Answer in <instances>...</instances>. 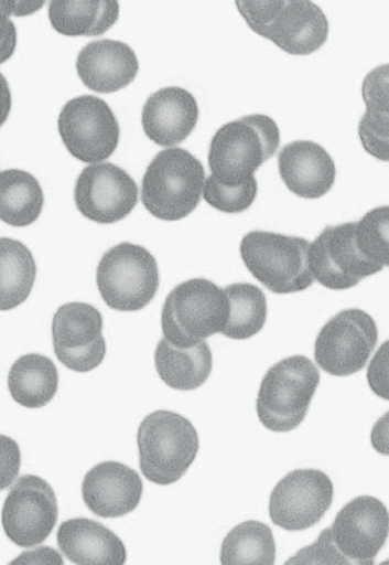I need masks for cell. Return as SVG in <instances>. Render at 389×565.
Instances as JSON below:
<instances>
[{
    "instance_id": "obj_3",
    "label": "cell",
    "mask_w": 389,
    "mask_h": 565,
    "mask_svg": "<svg viewBox=\"0 0 389 565\" xmlns=\"http://www.w3.org/2000/svg\"><path fill=\"white\" fill-rule=\"evenodd\" d=\"M206 171L187 150L172 147L156 154L142 181V203L152 216L181 221L199 205Z\"/></svg>"
},
{
    "instance_id": "obj_29",
    "label": "cell",
    "mask_w": 389,
    "mask_h": 565,
    "mask_svg": "<svg viewBox=\"0 0 389 565\" xmlns=\"http://www.w3.org/2000/svg\"><path fill=\"white\" fill-rule=\"evenodd\" d=\"M389 209L377 207L356 222V245L368 262L387 267L389 265Z\"/></svg>"
},
{
    "instance_id": "obj_23",
    "label": "cell",
    "mask_w": 389,
    "mask_h": 565,
    "mask_svg": "<svg viewBox=\"0 0 389 565\" xmlns=\"http://www.w3.org/2000/svg\"><path fill=\"white\" fill-rule=\"evenodd\" d=\"M58 386V369L44 355L26 354L18 359L9 370V393L17 404L28 409H40L50 404Z\"/></svg>"
},
{
    "instance_id": "obj_37",
    "label": "cell",
    "mask_w": 389,
    "mask_h": 565,
    "mask_svg": "<svg viewBox=\"0 0 389 565\" xmlns=\"http://www.w3.org/2000/svg\"><path fill=\"white\" fill-rule=\"evenodd\" d=\"M13 563H52L63 565V558L61 557L57 551H54L52 548H42L33 552L23 553V555H21L20 558H17Z\"/></svg>"
},
{
    "instance_id": "obj_39",
    "label": "cell",
    "mask_w": 389,
    "mask_h": 565,
    "mask_svg": "<svg viewBox=\"0 0 389 565\" xmlns=\"http://www.w3.org/2000/svg\"><path fill=\"white\" fill-rule=\"evenodd\" d=\"M45 2H14L13 0V17H26L34 14L43 8Z\"/></svg>"
},
{
    "instance_id": "obj_7",
    "label": "cell",
    "mask_w": 389,
    "mask_h": 565,
    "mask_svg": "<svg viewBox=\"0 0 389 565\" xmlns=\"http://www.w3.org/2000/svg\"><path fill=\"white\" fill-rule=\"evenodd\" d=\"M97 286L108 308L120 312L141 311L160 289L159 264L147 248L119 244L101 257Z\"/></svg>"
},
{
    "instance_id": "obj_11",
    "label": "cell",
    "mask_w": 389,
    "mask_h": 565,
    "mask_svg": "<svg viewBox=\"0 0 389 565\" xmlns=\"http://www.w3.org/2000/svg\"><path fill=\"white\" fill-rule=\"evenodd\" d=\"M356 222L327 226L310 244L309 264L313 279L333 291L357 286L367 277L381 273L383 267L368 262L356 241Z\"/></svg>"
},
{
    "instance_id": "obj_19",
    "label": "cell",
    "mask_w": 389,
    "mask_h": 565,
    "mask_svg": "<svg viewBox=\"0 0 389 565\" xmlns=\"http://www.w3.org/2000/svg\"><path fill=\"white\" fill-rule=\"evenodd\" d=\"M77 73L87 88L97 94H116L131 85L139 72L136 52L112 40L90 42L77 58Z\"/></svg>"
},
{
    "instance_id": "obj_13",
    "label": "cell",
    "mask_w": 389,
    "mask_h": 565,
    "mask_svg": "<svg viewBox=\"0 0 389 565\" xmlns=\"http://www.w3.org/2000/svg\"><path fill=\"white\" fill-rule=\"evenodd\" d=\"M52 335L55 356L72 372L89 373L104 363L107 354L104 318L91 305H63L54 315Z\"/></svg>"
},
{
    "instance_id": "obj_6",
    "label": "cell",
    "mask_w": 389,
    "mask_h": 565,
    "mask_svg": "<svg viewBox=\"0 0 389 565\" xmlns=\"http://www.w3.org/2000/svg\"><path fill=\"white\" fill-rule=\"evenodd\" d=\"M310 244L302 237L252 231L242 238L239 249L256 280L273 294L289 295L307 290L314 282Z\"/></svg>"
},
{
    "instance_id": "obj_9",
    "label": "cell",
    "mask_w": 389,
    "mask_h": 565,
    "mask_svg": "<svg viewBox=\"0 0 389 565\" xmlns=\"http://www.w3.org/2000/svg\"><path fill=\"white\" fill-rule=\"evenodd\" d=\"M58 131L74 159L83 163H100L116 152L120 128L106 100L95 96L73 98L63 107Z\"/></svg>"
},
{
    "instance_id": "obj_33",
    "label": "cell",
    "mask_w": 389,
    "mask_h": 565,
    "mask_svg": "<svg viewBox=\"0 0 389 565\" xmlns=\"http://www.w3.org/2000/svg\"><path fill=\"white\" fill-rule=\"evenodd\" d=\"M284 0L278 2H236L240 15H242L251 30L258 35L263 34L274 15L280 12Z\"/></svg>"
},
{
    "instance_id": "obj_18",
    "label": "cell",
    "mask_w": 389,
    "mask_h": 565,
    "mask_svg": "<svg viewBox=\"0 0 389 565\" xmlns=\"http://www.w3.org/2000/svg\"><path fill=\"white\" fill-rule=\"evenodd\" d=\"M278 171L295 196L317 200L332 190L336 182V164L318 143L295 141L278 153Z\"/></svg>"
},
{
    "instance_id": "obj_14",
    "label": "cell",
    "mask_w": 389,
    "mask_h": 565,
    "mask_svg": "<svg viewBox=\"0 0 389 565\" xmlns=\"http://www.w3.org/2000/svg\"><path fill=\"white\" fill-rule=\"evenodd\" d=\"M74 201L86 218L112 225L131 215L138 203V186L120 167L100 162L82 171L74 189Z\"/></svg>"
},
{
    "instance_id": "obj_28",
    "label": "cell",
    "mask_w": 389,
    "mask_h": 565,
    "mask_svg": "<svg viewBox=\"0 0 389 565\" xmlns=\"http://www.w3.org/2000/svg\"><path fill=\"white\" fill-rule=\"evenodd\" d=\"M275 554L271 527L261 522L248 521L234 527L221 543L220 563L273 565Z\"/></svg>"
},
{
    "instance_id": "obj_4",
    "label": "cell",
    "mask_w": 389,
    "mask_h": 565,
    "mask_svg": "<svg viewBox=\"0 0 389 565\" xmlns=\"http://www.w3.org/2000/svg\"><path fill=\"white\" fill-rule=\"evenodd\" d=\"M229 302L224 289L206 279H192L171 291L162 309L163 339L190 349L224 332Z\"/></svg>"
},
{
    "instance_id": "obj_20",
    "label": "cell",
    "mask_w": 389,
    "mask_h": 565,
    "mask_svg": "<svg viewBox=\"0 0 389 565\" xmlns=\"http://www.w3.org/2000/svg\"><path fill=\"white\" fill-rule=\"evenodd\" d=\"M329 23L322 9L309 0L285 2L262 36L285 53L310 55L327 42Z\"/></svg>"
},
{
    "instance_id": "obj_5",
    "label": "cell",
    "mask_w": 389,
    "mask_h": 565,
    "mask_svg": "<svg viewBox=\"0 0 389 565\" xmlns=\"http://www.w3.org/2000/svg\"><path fill=\"white\" fill-rule=\"evenodd\" d=\"M321 374L312 360L302 355L283 359L264 375L257 397V415L266 429L290 433L307 416Z\"/></svg>"
},
{
    "instance_id": "obj_1",
    "label": "cell",
    "mask_w": 389,
    "mask_h": 565,
    "mask_svg": "<svg viewBox=\"0 0 389 565\" xmlns=\"http://www.w3.org/2000/svg\"><path fill=\"white\" fill-rule=\"evenodd\" d=\"M280 143V128L266 115L245 116L226 124L210 141V175L227 186H240L272 159Z\"/></svg>"
},
{
    "instance_id": "obj_2",
    "label": "cell",
    "mask_w": 389,
    "mask_h": 565,
    "mask_svg": "<svg viewBox=\"0 0 389 565\" xmlns=\"http://www.w3.org/2000/svg\"><path fill=\"white\" fill-rule=\"evenodd\" d=\"M139 467L147 480L172 486L192 467L199 451V437L184 416L159 411L145 416L137 434Z\"/></svg>"
},
{
    "instance_id": "obj_8",
    "label": "cell",
    "mask_w": 389,
    "mask_h": 565,
    "mask_svg": "<svg viewBox=\"0 0 389 565\" xmlns=\"http://www.w3.org/2000/svg\"><path fill=\"white\" fill-rule=\"evenodd\" d=\"M378 342L377 323L359 309H347L322 328L314 344V360L333 376H350L365 369Z\"/></svg>"
},
{
    "instance_id": "obj_30",
    "label": "cell",
    "mask_w": 389,
    "mask_h": 565,
    "mask_svg": "<svg viewBox=\"0 0 389 565\" xmlns=\"http://www.w3.org/2000/svg\"><path fill=\"white\" fill-rule=\"evenodd\" d=\"M258 183L256 178L240 186H227L213 175L203 184V199L209 206L225 213H242L253 205L257 199Z\"/></svg>"
},
{
    "instance_id": "obj_27",
    "label": "cell",
    "mask_w": 389,
    "mask_h": 565,
    "mask_svg": "<svg viewBox=\"0 0 389 565\" xmlns=\"http://www.w3.org/2000/svg\"><path fill=\"white\" fill-rule=\"evenodd\" d=\"M229 302V318L224 335L231 340H248L266 326L268 303L259 287L244 282L225 287Z\"/></svg>"
},
{
    "instance_id": "obj_25",
    "label": "cell",
    "mask_w": 389,
    "mask_h": 565,
    "mask_svg": "<svg viewBox=\"0 0 389 565\" xmlns=\"http://www.w3.org/2000/svg\"><path fill=\"white\" fill-rule=\"evenodd\" d=\"M36 277L31 249L21 241L0 238V311H11L30 298Z\"/></svg>"
},
{
    "instance_id": "obj_24",
    "label": "cell",
    "mask_w": 389,
    "mask_h": 565,
    "mask_svg": "<svg viewBox=\"0 0 389 565\" xmlns=\"http://www.w3.org/2000/svg\"><path fill=\"white\" fill-rule=\"evenodd\" d=\"M53 30L67 36H97L105 34L119 18L118 2H74L54 0L50 4Z\"/></svg>"
},
{
    "instance_id": "obj_15",
    "label": "cell",
    "mask_w": 389,
    "mask_h": 565,
    "mask_svg": "<svg viewBox=\"0 0 389 565\" xmlns=\"http://www.w3.org/2000/svg\"><path fill=\"white\" fill-rule=\"evenodd\" d=\"M389 516L377 498L358 497L344 508L331 527L332 541L349 562L374 564L388 539Z\"/></svg>"
},
{
    "instance_id": "obj_26",
    "label": "cell",
    "mask_w": 389,
    "mask_h": 565,
    "mask_svg": "<svg viewBox=\"0 0 389 565\" xmlns=\"http://www.w3.org/2000/svg\"><path fill=\"white\" fill-rule=\"evenodd\" d=\"M44 193L39 180L22 170L0 172V220L13 227H26L40 218Z\"/></svg>"
},
{
    "instance_id": "obj_16",
    "label": "cell",
    "mask_w": 389,
    "mask_h": 565,
    "mask_svg": "<svg viewBox=\"0 0 389 565\" xmlns=\"http://www.w3.org/2000/svg\"><path fill=\"white\" fill-rule=\"evenodd\" d=\"M82 495L93 514L120 518L131 514L141 503L143 481L136 470L122 462L105 461L87 472Z\"/></svg>"
},
{
    "instance_id": "obj_21",
    "label": "cell",
    "mask_w": 389,
    "mask_h": 565,
    "mask_svg": "<svg viewBox=\"0 0 389 565\" xmlns=\"http://www.w3.org/2000/svg\"><path fill=\"white\" fill-rule=\"evenodd\" d=\"M57 541L62 554L74 564L123 565L127 550L122 540L107 526L87 518L61 524Z\"/></svg>"
},
{
    "instance_id": "obj_17",
    "label": "cell",
    "mask_w": 389,
    "mask_h": 565,
    "mask_svg": "<svg viewBox=\"0 0 389 565\" xmlns=\"http://www.w3.org/2000/svg\"><path fill=\"white\" fill-rule=\"evenodd\" d=\"M198 118V104L191 92L181 87H165L147 99L142 126L152 142L172 148L187 140Z\"/></svg>"
},
{
    "instance_id": "obj_12",
    "label": "cell",
    "mask_w": 389,
    "mask_h": 565,
    "mask_svg": "<svg viewBox=\"0 0 389 565\" xmlns=\"http://www.w3.org/2000/svg\"><path fill=\"white\" fill-rule=\"evenodd\" d=\"M333 495L335 488L326 472L317 469L293 470L273 489L271 521L284 531H307L328 512Z\"/></svg>"
},
{
    "instance_id": "obj_34",
    "label": "cell",
    "mask_w": 389,
    "mask_h": 565,
    "mask_svg": "<svg viewBox=\"0 0 389 565\" xmlns=\"http://www.w3.org/2000/svg\"><path fill=\"white\" fill-rule=\"evenodd\" d=\"M22 466V452L18 443L0 434V492L11 487Z\"/></svg>"
},
{
    "instance_id": "obj_36",
    "label": "cell",
    "mask_w": 389,
    "mask_h": 565,
    "mask_svg": "<svg viewBox=\"0 0 389 565\" xmlns=\"http://www.w3.org/2000/svg\"><path fill=\"white\" fill-rule=\"evenodd\" d=\"M367 379L374 393L388 401V341L377 351L372 363L368 367Z\"/></svg>"
},
{
    "instance_id": "obj_38",
    "label": "cell",
    "mask_w": 389,
    "mask_h": 565,
    "mask_svg": "<svg viewBox=\"0 0 389 565\" xmlns=\"http://www.w3.org/2000/svg\"><path fill=\"white\" fill-rule=\"evenodd\" d=\"M12 110V94L9 88L8 81L0 73V127H2L11 114Z\"/></svg>"
},
{
    "instance_id": "obj_31",
    "label": "cell",
    "mask_w": 389,
    "mask_h": 565,
    "mask_svg": "<svg viewBox=\"0 0 389 565\" xmlns=\"http://www.w3.org/2000/svg\"><path fill=\"white\" fill-rule=\"evenodd\" d=\"M358 135L367 153L383 162L389 160V113L366 109L359 120Z\"/></svg>"
},
{
    "instance_id": "obj_22",
    "label": "cell",
    "mask_w": 389,
    "mask_h": 565,
    "mask_svg": "<svg viewBox=\"0 0 389 565\" xmlns=\"http://www.w3.org/2000/svg\"><path fill=\"white\" fill-rule=\"evenodd\" d=\"M154 364L162 382L174 391L192 392L206 384L212 374L213 355L207 341L190 349L175 348L162 339Z\"/></svg>"
},
{
    "instance_id": "obj_10",
    "label": "cell",
    "mask_w": 389,
    "mask_h": 565,
    "mask_svg": "<svg viewBox=\"0 0 389 565\" xmlns=\"http://www.w3.org/2000/svg\"><path fill=\"white\" fill-rule=\"evenodd\" d=\"M58 522V500L53 488L36 476L15 481L2 509V525L9 541L32 548L50 539Z\"/></svg>"
},
{
    "instance_id": "obj_35",
    "label": "cell",
    "mask_w": 389,
    "mask_h": 565,
    "mask_svg": "<svg viewBox=\"0 0 389 565\" xmlns=\"http://www.w3.org/2000/svg\"><path fill=\"white\" fill-rule=\"evenodd\" d=\"M13 15V0H0V66L12 55L17 49V28L11 21Z\"/></svg>"
},
{
    "instance_id": "obj_32",
    "label": "cell",
    "mask_w": 389,
    "mask_h": 565,
    "mask_svg": "<svg viewBox=\"0 0 389 565\" xmlns=\"http://www.w3.org/2000/svg\"><path fill=\"white\" fill-rule=\"evenodd\" d=\"M349 564L332 541L331 527L324 530L316 543L300 551L285 564Z\"/></svg>"
}]
</instances>
